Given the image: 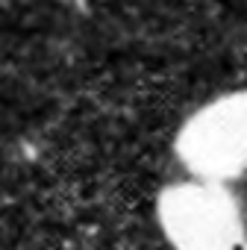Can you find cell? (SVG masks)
I'll return each mask as SVG.
<instances>
[{"instance_id":"cell-1","label":"cell","mask_w":247,"mask_h":250,"mask_svg":"<svg viewBox=\"0 0 247 250\" xmlns=\"http://www.w3.org/2000/svg\"><path fill=\"white\" fill-rule=\"evenodd\" d=\"M156 224L174 250H247V212L226 183L183 177L156 194Z\"/></svg>"},{"instance_id":"cell-2","label":"cell","mask_w":247,"mask_h":250,"mask_svg":"<svg viewBox=\"0 0 247 250\" xmlns=\"http://www.w3.org/2000/svg\"><path fill=\"white\" fill-rule=\"evenodd\" d=\"M174 156L188 177L226 183L247 177V88L191 109L174 133Z\"/></svg>"}]
</instances>
